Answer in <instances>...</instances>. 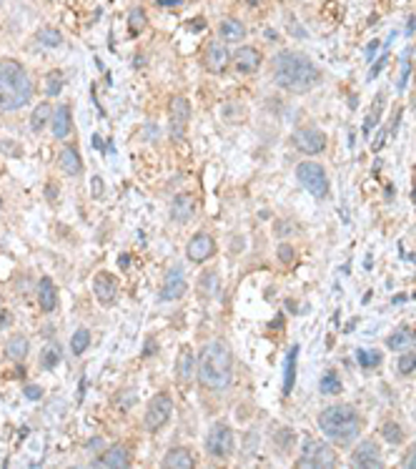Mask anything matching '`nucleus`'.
Segmentation results:
<instances>
[{
    "label": "nucleus",
    "mask_w": 416,
    "mask_h": 469,
    "mask_svg": "<svg viewBox=\"0 0 416 469\" xmlns=\"http://www.w3.org/2000/svg\"><path fill=\"white\" fill-rule=\"evenodd\" d=\"M271 76L281 91L309 93L321 83V68L298 50H281L271 61Z\"/></svg>",
    "instance_id": "f257e3e1"
},
{
    "label": "nucleus",
    "mask_w": 416,
    "mask_h": 469,
    "mask_svg": "<svg viewBox=\"0 0 416 469\" xmlns=\"http://www.w3.org/2000/svg\"><path fill=\"white\" fill-rule=\"evenodd\" d=\"M198 382L206 389H226L233 379V354L223 339L208 341L196 359Z\"/></svg>",
    "instance_id": "f03ea898"
},
{
    "label": "nucleus",
    "mask_w": 416,
    "mask_h": 469,
    "mask_svg": "<svg viewBox=\"0 0 416 469\" xmlns=\"http://www.w3.org/2000/svg\"><path fill=\"white\" fill-rule=\"evenodd\" d=\"M33 78L15 58H0V111H21L33 98Z\"/></svg>",
    "instance_id": "7ed1b4c3"
},
{
    "label": "nucleus",
    "mask_w": 416,
    "mask_h": 469,
    "mask_svg": "<svg viewBox=\"0 0 416 469\" xmlns=\"http://www.w3.org/2000/svg\"><path fill=\"white\" fill-rule=\"evenodd\" d=\"M318 429L326 439L336 444V447H349L351 441L359 439L364 419L351 404H331L318 414Z\"/></svg>",
    "instance_id": "20e7f679"
},
{
    "label": "nucleus",
    "mask_w": 416,
    "mask_h": 469,
    "mask_svg": "<svg viewBox=\"0 0 416 469\" xmlns=\"http://www.w3.org/2000/svg\"><path fill=\"white\" fill-rule=\"evenodd\" d=\"M339 464V455L333 452L331 441L321 439H306L301 447V457H298V469H333Z\"/></svg>",
    "instance_id": "39448f33"
},
{
    "label": "nucleus",
    "mask_w": 416,
    "mask_h": 469,
    "mask_svg": "<svg viewBox=\"0 0 416 469\" xmlns=\"http://www.w3.org/2000/svg\"><path fill=\"white\" fill-rule=\"evenodd\" d=\"M296 178L301 181V186L314 196L316 201L329 199V191H331V184H329V176L321 164L316 161H303L296 166Z\"/></svg>",
    "instance_id": "423d86ee"
},
{
    "label": "nucleus",
    "mask_w": 416,
    "mask_h": 469,
    "mask_svg": "<svg viewBox=\"0 0 416 469\" xmlns=\"http://www.w3.org/2000/svg\"><path fill=\"white\" fill-rule=\"evenodd\" d=\"M171 414H173V399H171L168 391H158L153 399H151L149 409H146V417H143V426L149 432H158L163 426L168 424Z\"/></svg>",
    "instance_id": "0eeeda50"
},
{
    "label": "nucleus",
    "mask_w": 416,
    "mask_h": 469,
    "mask_svg": "<svg viewBox=\"0 0 416 469\" xmlns=\"http://www.w3.org/2000/svg\"><path fill=\"white\" fill-rule=\"evenodd\" d=\"M206 449L211 457H228L233 452V429L226 424V422H216V424L208 429L206 434Z\"/></svg>",
    "instance_id": "6e6552de"
},
{
    "label": "nucleus",
    "mask_w": 416,
    "mask_h": 469,
    "mask_svg": "<svg viewBox=\"0 0 416 469\" xmlns=\"http://www.w3.org/2000/svg\"><path fill=\"white\" fill-rule=\"evenodd\" d=\"M291 143H294V149L296 151H301L303 156H316V153H324L326 151L324 131H318V128H314V126H303V128H298V131H294Z\"/></svg>",
    "instance_id": "1a4fd4ad"
},
{
    "label": "nucleus",
    "mask_w": 416,
    "mask_h": 469,
    "mask_svg": "<svg viewBox=\"0 0 416 469\" xmlns=\"http://www.w3.org/2000/svg\"><path fill=\"white\" fill-rule=\"evenodd\" d=\"M351 467L356 469H381L384 459H381V447L374 439H364L356 444V449L351 452Z\"/></svg>",
    "instance_id": "9d476101"
},
{
    "label": "nucleus",
    "mask_w": 416,
    "mask_h": 469,
    "mask_svg": "<svg viewBox=\"0 0 416 469\" xmlns=\"http://www.w3.org/2000/svg\"><path fill=\"white\" fill-rule=\"evenodd\" d=\"M168 116H171V133H173L176 141H181L186 135V128H188V121H190V103L184 98V96H176V98L171 100Z\"/></svg>",
    "instance_id": "9b49d317"
},
{
    "label": "nucleus",
    "mask_w": 416,
    "mask_h": 469,
    "mask_svg": "<svg viewBox=\"0 0 416 469\" xmlns=\"http://www.w3.org/2000/svg\"><path fill=\"white\" fill-rule=\"evenodd\" d=\"M213 251H216V241H213V236L206 234V231H198V234L188 241V246H186V256H188V261H193V263L208 261L213 256Z\"/></svg>",
    "instance_id": "f8f14e48"
},
{
    "label": "nucleus",
    "mask_w": 416,
    "mask_h": 469,
    "mask_svg": "<svg viewBox=\"0 0 416 469\" xmlns=\"http://www.w3.org/2000/svg\"><path fill=\"white\" fill-rule=\"evenodd\" d=\"M228 61H231V53H228L226 43L223 41H213L208 43V48L204 53V65L208 73H223L228 68Z\"/></svg>",
    "instance_id": "ddd939ff"
},
{
    "label": "nucleus",
    "mask_w": 416,
    "mask_h": 469,
    "mask_svg": "<svg viewBox=\"0 0 416 469\" xmlns=\"http://www.w3.org/2000/svg\"><path fill=\"white\" fill-rule=\"evenodd\" d=\"M233 65H236V71L241 73V76H251V73H256L259 68H261L263 63V56L261 50L254 48V45H241L236 53H233Z\"/></svg>",
    "instance_id": "4468645a"
},
{
    "label": "nucleus",
    "mask_w": 416,
    "mask_h": 469,
    "mask_svg": "<svg viewBox=\"0 0 416 469\" xmlns=\"http://www.w3.org/2000/svg\"><path fill=\"white\" fill-rule=\"evenodd\" d=\"M93 292H96V298H98L100 304L111 306V304H116V298H118V281H116L113 274L98 271L96 279H93Z\"/></svg>",
    "instance_id": "2eb2a0df"
},
{
    "label": "nucleus",
    "mask_w": 416,
    "mask_h": 469,
    "mask_svg": "<svg viewBox=\"0 0 416 469\" xmlns=\"http://www.w3.org/2000/svg\"><path fill=\"white\" fill-rule=\"evenodd\" d=\"M186 276H184V269L181 266H173V269L166 274V281H163L161 292H158V298L161 301H176L186 294Z\"/></svg>",
    "instance_id": "dca6fc26"
},
{
    "label": "nucleus",
    "mask_w": 416,
    "mask_h": 469,
    "mask_svg": "<svg viewBox=\"0 0 416 469\" xmlns=\"http://www.w3.org/2000/svg\"><path fill=\"white\" fill-rule=\"evenodd\" d=\"M93 467H108V469H126L131 467V452L123 444H113L106 455L98 457V462H93Z\"/></svg>",
    "instance_id": "f3484780"
},
{
    "label": "nucleus",
    "mask_w": 416,
    "mask_h": 469,
    "mask_svg": "<svg viewBox=\"0 0 416 469\" xmlns=\"http://www.w3.org/2000/svg\"><path fill=\"white\" fill-rule=\"evenodd\" d=\"M38 304H41V309L45 314L56 312V306H58V289H56V284H53V279L43 276L41 281H38Z\"/></svg>",
    "instance_id": "a211bd4d"
},
{
    "label": "nucleus",
    "mask_w": 416,
    "mask_h": 469,
    "mask_svg": "<svg viewBox=\"0 0 416 469\" xmlns=\"http://www.w3.org/2000/svg\"><path fill=\"white\" fill-rule=\"evenodd\" d=\"M193 213H196V199L188 196V193H181L176 196V201L171 204V216L176 223H186V221L193 219Z\"/></svg>",
    "instance_id": "6ab92c4d"
},
{
    "label": "nucleus",
    "mask_w": 416,
    "mask_h": 469,
    "mask_svg": "<svg viewBox=\"0 0 416 469\" xmlns=\"http://www.w3.org/2000/svg\"><path fill=\"white\" fill-rule=\"evenodd\" d=\"M163 467H168V469H190L193 467V455H190L188 449L184 447H176V449H168L166 455H163Z\"/></svg>",
    "instance_id": "aec40b11"
},
{
    "label": "nucleus",
    "mask_w": 416,
    "mask_h": 469,
    "mask_svg": "<svg viewBox=\"0 0 416 469\" xmlns=\"http://www.w3.org/2000/svg\"><path fill=\"white\" fill-rule=\"evenodd\" d=\"M50 128H53L56 138H68V133H71V108L58 106L53 118H50Z\"/></svg>",
    "instance_id": "412c9836"
},
{
    "label": "nucleus",
    "mask_w": 416,
    "mask_h": 469,
    "mask_svg": "<svg viewBox=\"0 0 416 469\" xmlns=\"http://www.w3.org/2000/svg\"><path fill=\"white\" fill-rule=\"evenodd\" d=\"M414 331L406 327L396 329V331H391V334L386 336V347L391 349V351H409L411 347H414Z\"/></svg>",
    "instance_id": "4be33fe9"
},
{
    "label": "nucleus",
    "mask_w": 416,
    "mask_h": 469,
    "mask_svg": "<svg viewBox=\"0 0 416 469\" xmlns=\"http://www.w3.org/2000/svg\"><path fill=\"white\" fill-rule=\"evenodd\" d=\"M219 36L221 41H228V43H239L246 38V25L236 18H226V21H221L219 25Z\"/></svg>",
    "instance_id": "5701e85b"
},
{
    "label": "nucleus",
    "mask_w": 416,
    "mask_h": 469,
    "mask_svg": "<svg viewBox=\"0 0 416 469\" xmlns=\"http://www.w3.org/2000/svg\"><path fill=\"white\" fill-rule=\"evenodd\" d=\"M58 166H61V171L68 173V176H78V173L83 171V164H80V156H78L76 149L61 151V153H58Z\"/></svg>",
    "instance_id": "b1692460"
},
{
    "label": "nucleus",
    "mask_w": 416,
    "mask_h": 469,
    "mask_svg": "<svg viewBox=\"0 0 416 469\" xmlns=\"http://www.w3.org/2000/svg\"><path fill=\"white\" fill-rule=\"evenodd\" d=\"M176 374H178V382L181 384H188L196 374V359L190 354V349H184L181 356H178V364H176Z\"/></svg>",
    "instance_id": "393cba45"
},
{
    "label": "nucleus",
    "mask_w": 416,
    "mask_h": 469,
    "mask_svg": "<svg viewBox=\"0 0 416 469\" xmlns=\"http://www.w3.org/2000/svg\"><path fill=\"white\" fill-rule=\"evenodd\" d=\"M318 389H321L324 397H336V394H341V391H344V384H341L339 371L336 369L324 371V377H321V382H318Z\"/></svg>",
    "instance_id": "a878e982"
},
{
    "label": "nucleus",
    "mask_w": 416,
    "mask_h": 469,
    "mask_svg": "<svg viewBox=\"0 0 416 469\" xmlns=\"http://www.w3.org/2000/svg\"><path fill=\"white\" fill-rule=\"evenodd\" d=\"M296 362H298V347H291L289 356H286V369H283V394L294 391L296 384Z\"/></svg>",
    "instance_id": "bb28decb"
},
{
    "label": "nucleus",
    "mask_w": 416,
    "mask_h": 469,
    "mask_svg": "<svg viewBox=\"0 0 416 469\" xmlns=\"http://www.w3.org/2000/svg\"><path fill=\"white\" fill-rule=\"evenodd\" d=\"M6 354L13 359V362H23L25 356H28V339L25 336H13V339L8 341V347H6Z\"/></svg>",
    "instance_id": "cd10ccee"
},
{
    "label": "nucleus",
    "mask_w": 416,
    "mask_h": 469,
    "mask_svg": "<svg viewBox=\"0 0 416 469\" xmlns=\"http://www.w3.org/2000/svg\"><path fill=\"white\" fill-rule=\"evenodd\" d=\"M50 118H53V108H50V103H38L33 116H30V128H33V131H43V128L48 126Z\"/></svg>",
    "instance_id": "c85d7f7f"
},
{
    "label": "nucleus",
    "mask_w": 416,
    "mask_h": 469,
    "mask_svg": "<svg viewBox=\"0 0 416 469\" xmlns=\"http://www.w3.org/2000/svg\"><path fill=\"white\" fill-rule=\"evenodd\" d=\"M381 111H384V96L379 93V96H376V100H374V106H371V111H369L366 121H364V128H361V133L366 135V138H369V133H371V131L376 128V123H379Z\"/></svg>",
    "instance_id": "c756f323"
},
{
    "label": "nucleus",
    "mask_w": 416,
    "mask_h": 469,
    "mask_svg": "<svg viewBox=\"0 0 416 469\" xmlns=\"http://www.w3.org/2000/svg\"><path fill=\"white\" fill-rule=\"evenodd\" d=\"M36 38L43 48H58V45H63V33L56 28H41Z\"/></svg>",
    "instance_id": "7c9ffc66"
},
{
    "label": "nucleus",
    "mask_w": 416,
    "mask_h": 469,
    "mask_svg": "<svg viewBox=\"0 0 416 469\" xmlns=\"http://www.w3.org/2000/svg\"><path fill=\"white\" fill-rule=\"evenodd\" d=\"M146 10L143 8H133L131 13H128V33L131 36H141L143 28H146Z\"/></svg>",
    "instance_id": "2f4dec72"
},
{
    "label": "nucleus",
    "mask_w": 416,
    "mask_h": 469,
    "mask_svg": "<svg viewBox=\"0 0 416 469\" xmlns=\"http://www.w3.org/2000/svg\"><path fill=\"white\" fill-rule=\"evenodd\" d=\"M381 437L388 441V444H394V447H399L404 441V429L396 422H384V426H381Z\"/></svg>",
    "instance_id": "473e14b6"
},
{
    "label": "nucleus",
    "mask_w": 416,
    "mask_h": 469,
    "mask_svg": "<svg viewBox=\"0 0 416 469\" xmlns=\"http://www.w3.org/2000/svg\"><path fill=\"white\" fill-rule=\"evenodd\" d=\"M58 362H61V349H58V344H48L41 351V367L43 369H56Z\"/></svg>",
    "instance_id": "72a5a7b5"
},
{
    "label": "nucleus",
    "mask_w": 416,
    "mask_h": 469,
    "mask_svg": "<svg viewBox=\"0 0 416 469\" xmlns=\"http://www.w3.org/2000/svg\"><path fill=\"white\" fill-rule=\"evenodd\" d=\"M356 359H359V364L364 367V369H374V367H379L381 359H384V354L381 351H376V349H359L356 351Z\"/></svg>",
    "instance_id": "f704fd0d"
},
{
    "label": "nucleus",
    "mask_w": 416,
    "mask_h": 469,
    "mask_svg": "<svg viewBox=\"0 0 416 469\" xmlns=\"http://www.w3.org/2000/svg\"><path fill=\"white\" fill-rule=\"evenodd\" d=\"M396 371L402 377H411L416 371V351H402L399 362H396Z\"/></svg>",
    "instance_id": "c9c22d12"
},
{
    "label": "nucleus",
    "mask_w": 416,
    "mask_h": 469,
    "mask_svg": "<svg viewBox=\"0 0 416 469\" xmlns=\"http://www.w3.org/2000/svg\"><path fill=\"white\" fill-rule=\"evenodd\" d=\"M88 344H91V334H88V329L80 327V329L76 331V334L71 336V351H73V354L80 356V354L85 351V349H88Z\"/></svg>",
    "instance_id": "e433bc0d"
},
{
    "label": "nucleus",
    "mask_w": 416,
    "mask_h": 469,
    "mask_svg": "<svg viewBox=\"0 0 416 469\" xmlns=\"http://www.w3.org/2000/svg\"><path fill=\"white\" fill-rule=\"evenodd\" d=\"M61 91H63V71H50L45 78V93L50 98H56Z\"/></svg>",
    "instance_id": "4c0bfd02"
},
{
    "label": "nucleus",
    "mask_w": 416,
    "mask_h": 469,
    "mask_svg": "<svg viewBox=\"0 0 416 469\" xmlns=\"http://www.w3.org/2000/svg\"><path fill=\"white\" fill-rule=\"evenodd\" d=\"M201 292L204 294H216L219 292V274L216 271H208L201 276Z\"/></svg>",
    "instance_id": "58836bf2"
},
{
    "label": "nucleus",
    "mask_w": 416,
    "mask_h": 469,
    "mask_svg": "<svg viewBox=\"0 0 416 469\" xmlns=\"http://www.w3.org/2000/svg\"><path fill=\"white\" fill-rule=\"evenodd\" d=\"M409 56H411V50H406V53H404V61H402V78H399V83H396V88H399V91H404V88H406V80H409V73H411Z\"/></svg>",
    "instance_id": "ea45409f"
},
{
    "label": "nucleus",
    "mask_w": 416,
    "mask_h": 469,
    "mask_svg": "<svg viewBox=\"0 0 416 469\" xmlns=\"http://www.w3.org/2000/svg\"><path fill=\"white\" fill-rule=\"evenodd\" d=\"M386 63H388V53H381L379 58H374V65H371V71H369V78L374 80L376 76H379V73L386 68Z\"/></svg>",
    "instance_id": "a19ab883"
},
{
    "label": "nucleus",
    "mask_w": 416,
    "mask_h": 469,
    "mask_svg": "<svg viewBox=\"0 0 416 469\" xmlns=\"http://www.w3.org/2000/svg\"><path fill=\"white\" fill-rule=\"evenodd\" d=\"M402 467H406V469H416V441L409 447V452L404 455V459H402Z\"/></svg>",
    "instance_id": "79ce46f5"
},
{
    "label": "nucleus",
    "mask_w": 416,
    "mask_h": 469,
    "mask_svg": "<svg viewBox=\"0 0 416 469\" xmlns=\"http://www.w3.org/2000/svg\"><path fill=\"white\" fill-rule=\"evenodd\" d=\"M23 394H25V399H30V402H38V399L43 397V389L38 384H28V386L23 389Z\"/></svg>",
    "instance_id": "37998d69"
},
{
    "label": "nucleus",
    "mask_w": 416,
    "mask_h": 469,
    "mask_svg": "<svg viewBox=\"0 0 416 469\" xmlns=\"http://www.w3.org/2000/svg\"><path fill=\"white\" fill-rule=\"evenodd\" d=\"M278 259H281L283 263H291V259H294V249H291L289 243H281V246H278Z\"/></svg>",
    "instance_id": "c03bdc74"
},
{
    "label": "nucleus",
    "mask_w": 416,
    "mask_h": 469,
    "mask_svg": "<svg viewBox=\"0 0 416 469\" xmlns=\"http://www.w3.org/2000/svg\"><path fill=\"white\" fill-rule=\"evenodd\" d=\"M93 199H100L103 196V178L100 176H93Z\"/></svg>",
    "instance_id": "a18cd8bd"
},
{
    "label": "nucleus",
    "mask_w": 416,
    "mask_h": 469,
    "mask_svg": "<svg viewBox=\"0 0 416 469\" xmlns=\"http://www.w3.org/2000/svg\"><path fill=\"white\" fill-rule=\"evenodd\" d=\"M10 324H13V314H10V312H6V309L0 306V329L10 327Z\"/></svg>",
    "instance_id": "49530a36"
},
{
    "label": "nucleus",
    "mask_w": 416,
    "mask_h": 469,
    "mask_svg": "<svg viewBox=\"0 0 416 469\" xmlns=\"http://www.w3.org/2000/svg\"><path fill=\"white\" fill-rule=\"evenodd\" d=\"M379 45H381L379 41L369 43V48H366V61H369V63H374V56H376V50H379Z\"/></svg>",
    "instance_id": "de8ad7c7"
},
{
    "label": "nucleus",
    "mask_w": 416,
    "mask_h": 469,
    "mask_svg": "<svg viewBox=\"0 0 416 469\" xmlns=\"http://www.w3.org/2000/svg\"><path fill=\"white\" fill-rule=\"evenodd\" d=\"M384 141H386V128H381V131H379V135H376V141H374V146H371V149L381 151V149H384Z\"/></svg>",
    "instance_id": "09e8293b"
},
{
    "label": "nucleus",
    "mask_w": 416,
    "mask_h": 469,
    "mask_svg": "<svg viewBox=\"0 0 416 469\" xmlns=\"http://www.w3.org/2000/svg\"><path fill=\"white\" fill-rule=\"evenodd\" d=\"M161 8H178V6H184V0H155Z\"/></svg>",
    "instance_id": "8fccbe9b"
},
{
    "label": "nucleus",
    "mask_w": 416,
    "mask_h": 469,
    "mask_svg": "<svg viewBox=\"0 0 416 469\" xmlns=\"http://www.w3.org/2000/svg\"><path fill=\"white\" fill-rule=\"evenodd\" d=\"M118 263H120V269H128V266H131V256H128V254H120Z\"/></svg>",
    "instance_id": "3c124183"
},
{
    "label": "nucleus",
    "mask_w": 416,
    "mask_h": 469,
    "mask_svg": "<svg viewBox=\"0 0 416 469\" xmlns=\"http://www.w3.org/2000/svg\"><path fill=\"white\" fill-rule=\"evenodd\" d=\"M204 28V18H196V23H190V30H201Z\"/></svg>",
    "instance_id": "603ef678"
},
{
    "label": "nucleus",
    "mask_w": 416,
    "mask_h": 469,
    "mask_svg": "<svg viewBox=\"0 0 416 469\" xmlns=\"http://www.w3.org/2000/svg\"><path fill=\"white\" fill-rule=\"evenodd\" d=\"M45 196H50V199H56V186H50V188H45Z\"/></svg>",
    "instance_id": "864d4df0"
},
{
    "label": "nucleus",
    "mask_w": 416,
    "mask_h": 469,
    "mask_svg": "<svg viewBox=\"0 0 416 469\" xmlns=\"http://www.w3.org/2000/svg\"><path fill=\"white\" fill-rule=\"evenodd\" d=\"M0 306H3V296H0Z\"/></svg>",
    "instance_id": "5fc2aeb1"
},
{
    "label": "nucleus",
    "mask_w": 416,
    "mask_h": 469,
    "mask_svg": "<svg viewBox=\"0 0 416 469\" xmlns=\"http://www.w3.org/2000/svg\"><path fill=\"white\" fill-rule=\"evenodd\" d=\"M0 208H3V201H0Z\"/></svg>",
    "instance_id": "6e6d98bb"
}]
</instances>
